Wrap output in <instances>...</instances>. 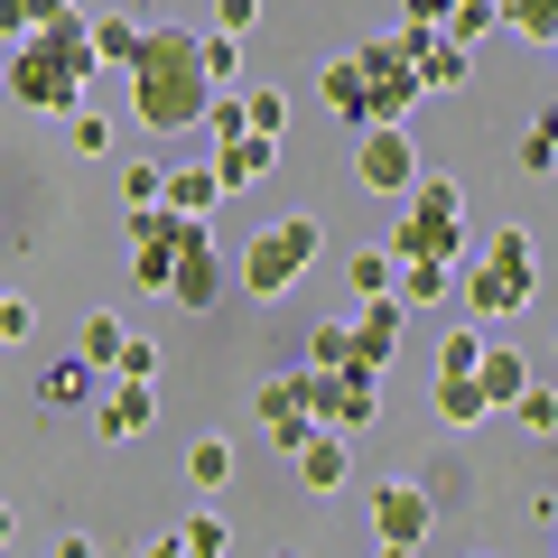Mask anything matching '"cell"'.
<instances>
[{
    "instance_id": "obj_43",
    "label": "cell",
    "mask_w": 558,
    "mask_h": 558,
    "mask_svg": "<svg viewBox=\"0 0 558 558\" xmlns=\"http://www.w3.org/2000/svg\"><path fill=\"white\" fill-rule=\"evenodd\" d=\"M549 539H558V512H549Z\"/></svg>"
},
{
    "instance_id": "obj_30",
    "label": "cell",
    "mask_w": 558,
    "mask_h": 558,
    "mask_svg": "<svg viewBox=\"0 0 558 558\" xmlns=\"http://www.w3.org/2000/svg\"><path fill=\"white\" fill-rule=\"evenodd\" d=\"M159 549H196V558H215V549H233V531H223L215 512H196V521H178V531H159Z\"/></svg>"
},
{
    "instance_id": "obj_25",
    "label": "cell",
    "mask_w": 558,
    "mask_h": 558,
    "mask_svg": "<svg viewBox=\"0 0 558 558\" xmlns=\"http://www.w3.org/2000/svg\"><path fill=\"white\" fill-rule=\"evenodd\" d=\"M140 38H149V28H140L131 10H102V20H94V57H102V65H131Z\"/></svg>"
},
{
    "instance_id": "obj_22",
    "label": "cell",
    "mask_w": 558,
    "mask_h": 558,
    "mask_svg": "<svg viewBox=\"0 0 558 558\" xmlns=\"http://www.w3.org/2000/svg\"><path fill=\"white\" fill-rule=\"evenodd\" d=\"M457 260H428V252H418V260H400V307H438L447 299V289H457Z\"/></svg>"
},
{
    "instance_id": "obj_26",
    "label": "cell",
    "mask_w": 558,
    "mask_h": 558,
    "mask_svg": "<svg viewBox=\"0 0 558 558\" xmlns=\"http://www.w3.org/2000/svg\"><path fill=\"white\" fill-rule=\"evenodd\" d=\"M121 344H131V326H121V317H102V307L75 326V354H84V363H102V373L121 363Z\"/></svg>"
},
{
    "instance_id": "obj_27",
    "label": "cell",
    "mask_w": 558,
    "mask_h": 558,
    "mask_svg": "<svg viewBox=\"0 0 558 558\" xmlns=\"http://www.w3.org/2000/svg\"><path fill=\"white\" fill-rule=\"evenodd\" d=\"M186 484H196V494H223V484H233V447L196 438V447H186Z\"/></svg>"
},
{
    "instance_id": "obj_10",
    "label": "cell",
    "mask_w": 558,
    "mask_h": 558,
    "mask_svg": "<svg viewBox=\"0 0 558 558\" xmlns=\"http://www.w3.org/2000/svg\"><path fill=\"white\" fill-rule=\"evenodd\" d=\"M317 373V363H307ZM381 418V373H363V363H336V373H317V428H373Z\"/></svg>"
},
{
    "instance_id": "obj_19",
    "label": "cell",
    "mask_w": 558,
    "mask_h": 558,
    "mask_svg": "<svg viewBox=\"0 0 558 558\" xmlns=\"http://www.w3.org/2000/svg\"><path fill=\"white\" fill-rule=\"evenodd\" d=\"M317 94H326V112H344V121H354V131H363V121H373V94H363V57H326Z\"/></svg>"
},
{
    "instance_id": "obj_24",
    "label": "cell",
    "mask_w": 558,
    "mask_h": 558,
    "mask_svg": "<svg viewBox=\"0 0 558 558\" xmlns=\"http://www.w3.org/2000/svg\"><path fill=\"white\" fill-rule=\"evenodd\" d=\"M178 252H186V242H131V289L168 299V279H178Z\"/></svg>"
},
{
    "instance_id": "obj_36",
    "label": "cell",
    "mask_w": 558,
    "mask_h": 558,
    "mask_svg": "<svg viewBox=\"0 0 558 558\" xmlns=\"http://www.w3.org/2000/svg\"><path fill=\"white\" fill-rule=\"evenodd\" d=\"M242 112H252V131H289V94H279V84H252Z\"/></svg>"
},
{
    "instance_id": "obj_32",
    "label": "cell",
    "mask_w": 558,
    "mask_h": 558,
    "mask_svg": "<svg viewBox=\"0 0 558 558\" xmlns=\"http://www.w3.org/2000/svg\"><path fill=\"white\" fill-rule=\"evenodd\" d=\"M75 0H0V38H28V28H47V20H65Z\"/></svg>"
},
{
    "instance_id": "obj_45",
    "label": "cell",
    "mask_w": 558,
    "mask_h": 558,
    "mask_svg": "<svg viewBox=\"0 0 558 558\" xmlns=\"http://www.w3.org/2000/svg\"><path fill=\"white\" fill-rule=\"evenodd\" d=\"M549 354H558V344H549Z\"/></svg>"
},
{
    "instance_id": "obj_31",
    "label": "cell",
    "mask_w": 558,
    "mask_h": 558,
    "mask_svg": "<svg viewBox=\"0 0 558 558\" xmlns=\"http://www.w3.org/2000/svg\"><path fill=\"white\" fill-rule=\"evenodd\" d=\"M307 363H317V373H336V363H354V317H326L317 336H307Z\"/></svg>"
},
{
    "instance_id": "obj_38",
    "label": "cell",
    "mask_w": 558,
    "mask_h": 558,
    "mask_svg": "<svg viewBox=\"0 0 558 558\" xmlns=\"http://www.w3.org/2000/svg\"><path fill=\"white\" fill-rule=\"evenodd\" d=\"M112 373H140V381H159V344H149V336H131V344H121V363H112Z\"/></svg>"
},
{
    "instance_id": "obj_14",
    "label": "cell",
    "mask_w": 558,
    "mask_h": 558,
    "mask_svg": "<svg viewBox=\"0 0 558 558\" xmlns=\"http://www.w3.org/2000/svg\"><path fill=\"white\" fill-rule=\"evenodd\" d=\"M215 140V168H223V186H260L279 168V131H252V121H242V131H205Z\"/></svg>"
},
{
    "instance_id": "obj_9",
    "label": "cell",
    "mask_w": 558,
    "mask_h": 558,
    "mask_svg": "<svg viewBox=\"0 0 558 558\" xmlns=\"http://www.w3.org/2000/svg\"><path fill=\"white\" fill-rule=\"evenodd\" d=\"M363 57V94H373V121H410V102L428 94L418 84V65L400 57V38H373V47H354Z\"/></svg>"
},
{
    "instance_id": "obj_44",
    "label": "cell",
    "mask_w": 558,
    "mask_h": 558,
    "mask_svg": "<svg viewBox=\"0 0 558 558\" xmlns=\"http://www.w3.org/2000/svg\"><path fill=\"white\" fill-rule=\"evenodd\" d=\"M549 57H558V38H549Z\"/></svg>"
},
{
    "instance_id": "obj_29",
    "label": "cell",
    "mask_w": 558,
    "mask_h": 558,
    "mask_svg": "<svg viewBox=\"0 0 558 558\" xmlns=\"http://www.w3.org/2000/svg\"><path fill=\"white\" fill-rule=\"evenodd\" d=\"M502 418H512V428H531V438H558V391H549V381H531Z\"/></svg>"
},
{
    "instance_id": "obj_35",
    "label": "cell",
    "mask_w": 558,
    "mask_h": 558,
    "mask_svg": "<svg viewBox=\"0 0 558 558\" xmlns=\"http://www.w3.org/2000/svg\"><path fill=\"white\" fill-rule=\"evenodd\" d=\"M521 168H531V178H549V168H558V112L531 121V140H521Z\"/></svg>"
},
{
    "instance_id": "obj_2",
    "label": "cell",
    "mask_w": 558,
    "mask_h": 558,
    "mask_svg": "<svg viewBox=\"0 0 558 558\" xmlns=\"http://www.w3.org/2000/svg\"><path fill=\"white\" fill-rule=\"evenodd\" d=\"M94 20L84 10H65V20H47V28H28V38H10V102L20 112H75L84 102V75H94Z\"/></svg>"
},
{
    "instance_id": "obj_20",
    "label": "cell",
    "mask_w": 558,
    "mask_h": 558,
    "mask_svg": "<svg viewBox=\"0 0 558 558\" xmlns=\"http://www.w3.org/2000/svg\"><path fill=\"white\" fill-rule=\"evenodd\" d=\"M223 196H233V186H223L215 159H205V168H168V205H178V215H215Z\"/></svg>"
},
{
    "instance_id": "obj_37",
    "label": "cell",
    "mask_w": 558,
    "mask_h": 558,
    "mask_svg": "<svg viewBox=\"0 0 558 558\" xmlns=\"http://www.w3.org/2000/svg\"><path fill=\"white\" fill-rule=\"evenodd\" d=\"M28 336H38V307L20 289H0V344H28Z\"/></svg>"
},
{
    "instance_id": "obj_28",
    "label": "cell",
    "mask_w": 558,
    "mask_h": 558,
    "mask_svg": "<svg viewBox=\"0 0 558 558\" xmlns=\"http://www.w3.org/2000/svg\"><path fill=\"white\" fill-rule=\"evenodd\" d=\"M502 28L531 38V47H549L558 38V0H502Z\"/></svg>"
},
{
    "instance_id": "obj_40",
    "label": "cell",
    "mask_w": 558,
    "mask_h": 558,
    "mask_svg": "<svg viewBox=\"0 0 558 558\" xmlns=\"http://www.w3.org/2000/svg\"><path fill=\"white\" fill-rule=\"evenodd\" d=\"M400 20H457V0H400Z\"/></svg>"
},
{
    "instance_id": "obj_5",
    "label": "cell",
    "mask_w": 558,
    "mask_h": 558,
    "mask_svg": "<svg viewBox=\"0 0 558 558\" xmlns=\"http://www.w3.org/2000/svg\"><path fill=\"white\" fill-rule=\"evenodd\" d=\"M317 252H326V223L317 215H279L270 233H252L242 242V299H289L307 270H317Z\"/></svg>"
},
{
    "instance_id": "obj_18",
    "label": "cell",
    "mask_w": 558,
    "mask_h": 558,
    "mask_svg": "<svg viewBox=\"0 0 558 558\" xmlns=\"http://www.w3.org/2000/svg\"><path fill=\"white\" fill-rule=\"evenodd\" d=\"M475 381L494 391V410H512L539 373H531V354H521V344H484V354H475Z\"/></svg>"
},
{
    "instance_id": "obj_42",
    "label": "cell",
    "mask_w": 558,
    "mask_h": 558,
    "mask_svg": "<svg viewBox=\"0 0 558 558\" xmlns=\"http://www.w3.org/2000/svg\"><path fill=\"white\" fill-rule=\"evenodd\" d=\"M0 94H10V38H0Z\"/></svg>"
},
{
    "instance_id": "obj_13",
    "label": "cell",
    "mask_w": 558,
    "mask_h": 558,
    "mask_svg": "<svg viewBox=\"0 0 558 558\" xmlns=\"http://www.w3.org/2000/svg\"><path fill=\"white\" fill-rule=\"evenodd\" d=\"M223 279H233V270H223L215 233L196 223V233H186V252H178V279H168V299H178V307H215V299H223Z\"/></svg>"
},
{
    "instance_id": "obj_23",
    "label": "cell",
    "mask_w": 558,
    "mask_h": 558,
    "mask_svg": "<svg viewBox=\"0 0 558 558\" xmlns=\"http://www.w3.org/2000/svg\"><path fill=\"white\" fill-rule=\"evenodd\" d=\"M344 289H354V299H391V289H400V252H391V242L354 252V260H344Z\"/></svg>"
},
{
    "instance_id": "obj_7",
    "label": "cell",
    "mask_w": 558,
    "mask_h": 558,
    "mask_svg": "<svg viewBox=\"0 0 558 558\" xmlns=\"http://www.w3.org/2000/svg\"><path fill=\"white\" fill-rule=\"evenodd\" d=\"M391 38H400V57L418 65V84H428V94H465V75H475V47H465L447 20H400Z\"/></svg>"
},
{
    "instance_id": "obj_21",
    "label": "cell",
    "mask_w": 558,
    "mask_h": 558,
    "mask_svg": "<svg viewBox=\"0 0 558 558\" xmlns=\"http://www.w3.org/2000/svg\"><path fill=\"white\" fill-rule=\"evenodd\" d=\"M94 381H102V363L65 354V363H47V373H38V400H47V410H75V400H94Z\"/></svg>"
},
{
    "instance_id": "obj_3",
    "label": "cell",
    "mask_w": 558,
    "mask_h": 558,
    "mask_svg": "<svg viewBox=\"0 0 558 558\" xmlns=\"http://www.w3.org/2000/svg\"><path fill=\"white\" fill-rule=\"evenodd\" d=\"M531 299H539V242L521 233V223L484 233V242H475V260H465V317L502 326V317H521Z\"/></svg>"
},
{
    "instance_id": "obj_41",
    "label": "cell",
    "mask_w": 558,
    "mask_h": 558,
    "mask_svg": "<svg viewBox=\"0 0 558 558\" xmlns=\"http://www.w3.org/2000/svg\"><path fill=\"white\" fill-rule=\"evenodd\" d=\"M0 549H20V502H0Z\"/></svg>"
},
{
    "instance_id": "obj_6",
    "label": "cell",
    "mask_w": 558,
    "mask_h": 558,
    "mask_svg": "<svg viewBox=\"0 0 558 558\" xmlns=\"http://www.w3.org/2000/svg\"><path fill=\"white\" fill-rule=\"evenodd\" d=\"M354 178L373 186V196H410L418 186V140H410V121H363L354 131Z\"/></svg>"
},
{
    "instance_id": "obj_11",
    "label": "cell",
    "mask_w": 558,
    "mask_h": 558,
    "mask_svg": "<svg viewBox=\"0 0 558 558\" xmlns=\"http://www.w3.org/2000/svg\"><path fill=\"white\" fill-rule=\"evenodd\" d=\"M428 531H438V494L428 484H381L373 494V539L381 549H428Z\"/></svg>"
},
{
    "instance_id": "obj_33",
    "label": "cell",
    "mask_w": 558,
    "mask_h": 558,
    "mask_svg": "<svg viewBox=\"0 0 558 558\" xmlns=\"http://www.w3.org/2000/svg\"><path fill=\"white\" fill-rule=\"evenodd\" d=\"M168 196V159H131L121 168V205H159Z\"/></svg>"
},
{
    "instance_id": "obj_16",
    "label": "cell",
    "mask_w": 558,
    "mask_h": 558,
    "mask_svg": "<svg viewBox=\"0 0 558 558\" xmlns=\"http://www.w3.org/2000/svg\"><path fill=\"white\" fill-rule=\"evenodd\" d=\"M391 354H400V289L354 307V363L363 373H391Z\"/></svg>"
},
{
    "instance_id": "obj_4",
    "label": "cell",
    "mask_w": 558,
    "mask_h": 558,
    "mask_svg": "<svg viewBox=\"0 0 558 558\" xmlns=\"http://www.w3.org/2000/svg\"><path fill=\"white\" fill-rule=\"evenodd\" d=\"M391 252L400 260H457L465 270V252H475V233H465V186H447V178H418L410 196H400V215H391Z\"/></svg>"
},
{
    "instance_id": "obj_15",
    "label": "cell",
    "mask_w": 558,
    "mask_h": 558,
    "mask_svg": "<svg viewBox=\"0 0 558 558\" xmlns=\"http://www.w3.org/2000/svg\"><path fill=\"white\" fill-rule=\"evenodd\" d=\"M428 400H438V428H475V418H494V391L475 381V363H438Z\"/></svg>"
},
{
    "instance_id": "obj_34",
    "label": "cell",
    "mask_w": 558,
    "mask_h": 558,
    "mask_svg": "<svg viewBox=\"0 0 558 558\" xmlns=\"http://www.w3.org/2000/svg\"><path fill=\"white\" fill-rule=\"evenodd\" d=\"M65 140H75L84 159H102V149H112V121H102L94 102H75V112H65Z\"/></svg>"
},
{
    "instance_id": "obj_12",
    "label": "cell",
    "mask_w": 558,
    "mask_h": 558,
    "mask_svg": "<svg viewBox=\"0 0 558 558\" xmlns=\"http://www.w3.org/2000/svg\"><path fill=\"white\" fill-rule=\"evenodd\" d=\"M159 418V381H140V373H112V391L94 400V438H112V447H131L140 428Z\"/></svg>"
},
{
    "instance_id": "obj_39",
    "label": "cell",
    "mask_w": 558,
    "mask_h": 558,
    "mask_svg": "<svg viewBox=\"0 0 558 558\" xmlns=\"http://www.w3.org/2000/svg\"><path fill=\"white\" fill-rule=\"evenodd\" d=\"M215 28H233V38H252V28H260V0H215Z\"/></svg>"
},
{
    "instance_id": "obj_8",
    "label": "cell",
    "mask_w": 558,
    "mask_h": 558,
    "mask_svg": "<svg viewBox=\"0 0 558 558\" xmlns=\"http://www.w3.org/2000/svg\"><path fill=\"white\" fill-rule=\"evenodd\" d=\"M252 418L260 428H270V447H289V457H299L307 438H317V373H270L260 381V400H252Z\"/></svg>"
},
{
    "instance_id": "obj_1",
    "label": "cell",
    "mask_w": 558,
    "mask_h": 558,
    "mask_svg": "<svg viewBox=\"0 0 558 558\" xmlns=\"http://www.w3.org/2000/svg\"><path fill=\"white\" fill-rule=\"evenodd\" d=\"M131 75V112H140V131H196L205 112H215V65H205V38H186V28H149L140 38V57L121 65Z\"/></svg>"
},
{
    "instance_id": "obj_17",
    "label": "cell",
    "mask_w": 558,
    "mask_h": 558,
    "mask_svg": "<svg viewBox=\"0 0 558 558\" xmlns=\"http://www.w3.org/2000/svg\"><path fill=\"white\" fill-rule=\"evenodd\" d=\"M344 475H354V428H317V438L299 447V484L307 494H336Z\"/></svg>"
}]
</instances>
